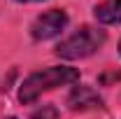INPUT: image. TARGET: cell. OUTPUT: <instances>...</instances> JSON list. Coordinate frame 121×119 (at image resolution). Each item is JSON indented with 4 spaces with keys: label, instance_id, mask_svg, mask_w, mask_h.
I'll use <instances>...</instances> for the list:
<instances>
[{
    "label": "cell",
    "instance_id": "obj_1",
    "mask_svg": "<svg viewBox=\"0 0 121 119\" xmlns=\"http://www.w3.org/2000/svg\"><path fill=\"white\" fill-rule=\"evenodd\" d=\"M77 79H79V70L68 68V65H54V68L37 70L23 79V84L19 89V101L28 105L47 91H54L56 87H65V84H75Z\"/></svg>",
    "mask_w": 121,
    "mask_h": 119
},
{
    "label": "cell",
    "instance_id": "obj_2",
    "mask_svg": "<svg viewBox=\"0 0 121 119\" xmlns=\"http://www.w3.org/2000/svg\"><path fill=\"white\" fill-rule=\"evenodd\" d=\"M105 30L95 28V26H82V28L72 33L70 37H65L58 47H56V54L60 59L75 61V59H86L91 54H95L100 47L105 45Z\"/></svg>",
    "mask_w": 121,
    "mask_h": 119
},
{
    "label": "cell",
    "instance_id": "obj_3",
    "mask_svg": "<svg viewBox=\"0 0 121 119\" xmlns=\"http://www.w3.org/2000/svg\"><path fill=\"white\" fill-rule=\"evenodd\" d=\"M65 26H68V14L63 9H49L33 21L30 35L35 40H51V37L60 35Z\"/></svg>",
    "mask_w": 121,
    "mask_h": 119
},
{
    "label": "cell",
    "instance_id": "obj_4",
    "mask_svg": "<svg viewBox=\"0 0 121 119\" xmlns=\"http://www.w3.org/2000/svg\"><path fill=\"white\" fill-rule=\"evenodd\" d=\"M68 105L72 110H95V107H103V98L91 89V87H75L70 98H68Z\"/></svg>",
    "mask_w": 121,
    "mask_h": 119
},
{
    "label": "cell",
    "instance_id": "obj_5",
    "mask_svg": "<svg viewBox=\"0 0 121 119\" xmlns=\"http://www.w3.org/2000/svg\"><path fill=\"white\" fill-rule=\"evenodd\" d=\"M93 14L100 23H107V26L121 23V0H105V2L95 5Z\"/></svg>",
    "mask_w": 121,
    "mask_h": 119
},
{
    "label": "cell",
    "instance_id": "obj_6",
    "mask_svg": "<svg viewBox=\"0 0 121 119\" xmlns=\"http://www.w3.org/2000/svg\"><path fill=\"white\" fill-rule=\"evenodd\" d=\"M58 117V112H56V107H51V105H42L40 110H35L30 119H56Z\"/></svg>",
    "mask_w": 121,
    "mask_h": 119
},
{
    "label": "cell",
    "instance_id": "obj_7",
    "mask_svg": "<svg viewBox=\"0 0 121 119\" xmlns=\"http://www.w3.org/2000/svg\"><path fill=\"white\" fill-rule=\"evenodd\" d=\"M16 2H37V0H16Z\"/></svg>",
    "mask_w": 121,
    "mask_h": 119
},
{
    "label": "cell",
    "instance_id": "obj_8",
    "mask_svg": "<svg viewBox=\"0 0 121 119\" xmlns=\"http://www.w3.org/2000/svg\"><path fill=\"white\" fill-rule=\"evenodd\" d=\"M9 119H16V117H9Z\"/></svg>",
    "mask_w": 121,
    "mask_h": 119
},
{
    "label": "cell",
    "instance_id": "obj_9",
    "mask_svg": "<svg viewBox=\"0 0 121 119\" xmlns=\"http://www.w3.org/2000/svg\"><path fill=\"white\" fill-rule=\"evenodd\" d=\"M119 51H121V45H119Z\"/></svg>",
    "mask_w": 121,
    "mask_h": 119
}]
</instances>
